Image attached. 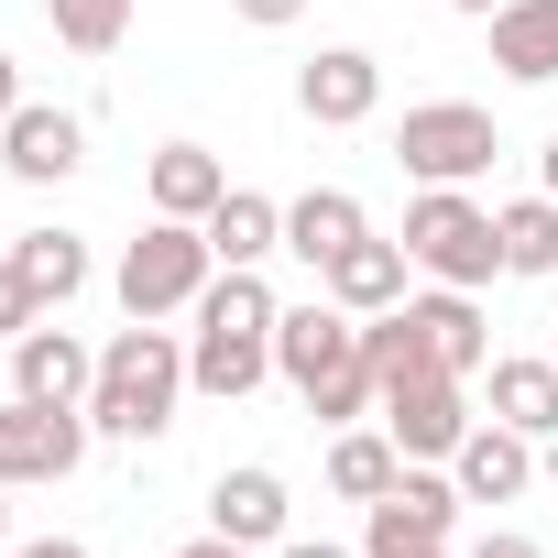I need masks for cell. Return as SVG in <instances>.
<instances>
[{
	"mask_svg": "<svg viewBox=\"0 0 558 558\" xmlns=\"http://www.w3.org/2000/svg\"><path fill=\"white\" fill-rule=\"evenodd\" d=\"M274 373L307 395L318 427H362V416H384V384H373V362H362V318H351L340 296H307V307L274 318Z\"/></svg>",
	"mask_w": 558,
	"mask_h": 558,
	"instance_id": "cell-1",
	"label": "cell"
},
{
	"mask_svg": "<svg viewBox=\"0 0 558 558\" xmlns=\"http://www.w3.org/2000/svg\"><path fill=\"white\" fill-rule=\"evenodd\" d=\"M274 286L263 274H241V263H219L208 274V296L186 307V384L197 395H219V405H241L263 373H274Z\"/></svg>",
	"mask_w": 558,
	"mask_h": 558,
	"instance_id": "cell-2",
	"label": "cell"
},
{
	"mask_svg": "<svg viewBox=\"0 0 558 558\" xmlns=\"http://www.w3.org/2000/svg\"><path fill=\"white\" fill-rule=\"evenodd\" d=\"M186 395H197V384H186V340H175L165 318H132V329H110V340H99L88 427H99V438H165Z\"/></svg>",
	"mask_w": 558,
	"mask_h": 558,
	"instance_id": "cell-3",
	"label": "cell"
},
{
	"mask_svg": "<svg viewBox=\"0 0 558 558\" xmlns=\"http://www.w3.org/2000/svg\"><path fill=\"white\" fill-rule=\"evenodd\" d=\"M405 263L438 274V286H460V296H482L493 274H504L493 208H482L471 186H416V197H405Z\"/></svg>",
	"mask_w": 558,
	"mask_h": 558,
	"instance_id": "cell-4",
	"label": "cell"
},
{
	"mask_svg": "<svg viewBox=\"0 0 558 558\" xmlns=\"http://www.w3.org/2000/svg\"><path fill=\"white\" fill-rule=\"evenodd\" d=\"M208 274H219V252L197 219H143V241L121 252L110 286H121V318H186L208 296Z\"/></svg>",
	"mask_w": 558,
	"mask_h": 558,
	"instance_id": "cell-5",
	"label": "cell"
},
{
	"mask_svg": "<svg viewBox=\"0 0 558 558\" xmlns=\"http://www.w3.org/2000/svg\"><path fill=\"white\" fill-rule=\"evenodd\" d=\"M493 154H504V132H493V110H471V99H427V110L395 121V165H405L416 186H471V175H493Z\"/></svg>",
	"mask_w": 558,
	"mask_h": 558,
	"instance_id": "cell-6",
	"label": "cell"
},
{
	"mask_svg": "<svg viewBox=\"0 0 558 558\" xmlns=\"http://www.w3.org/2000/svg\"><path fill=\"white\" fill-rule=\"evenodd\" d=\"M88 405H34V395H12L0 405V482H66L77 460H88Z\"/></svg>",
	"mask_w": 558,
	"mask_h": 558,
	"instance_id": "cell-7",
	"label": "cell"
},
{
	"mask_svg": "<svg viewBox=\"0 0 558 558\" xmlns=\"http://www.w3.org/2000/svg\"><path fill=\"white\" fill-rule=\"evenodd\" d=\"M384 438H395L405 460H449V449L471 438V384H460V373H405V384H384Z\"/></svg>",
	"mask_w": 558,
	"mask_h": 558,
	"instance_id": "cell-8",
	"label": "cell"
},
{
	"mask_svg": "<svg viewBox=\"0 0 558 558\" xmlns=\"http://www.w3.org/2000/svg\"><path fill=\"white\" fill-rule=\"evenodd\" d=\"M296 110H307L318 132H362V121L384 110V56H362V45H318V56L296 66Z\"/></svg>",
	"mask_w": 558,
	"mask_h": 558,
	"instance_id": "cell-9",
	"label": "cell"
},
{
	"mask_svg": "<svg viewBox=\"0 0 558 558\" xmlns=\"http://www.w3.org/2000/svg\"><path fill=\"white\" fill-rule=\"evenodd\" d=\"M449 525H460V482L427 471V460H405L395 493L373 504V558H395V547H449Z\"/></svg>",
	"mask_w": 558,
	"mask_h": 558,
	"instance_id": "cell-10",
	"label": "cell"
},
{
	"mask_svg": "<svg viewBox=\"0 0 558 558\" xmlns=\"http://www.w3.org/2000/svg\"><path fill=\"white\" fill-rule=\"evenodd\" d=\"M0 165H12L23 186H66V175L88 165V121H77V110H45V99H23L12 121H0Z\"/></svg>",
	"mask_w": 558,
	"mask_h": 558,
	"instance_id": "cell-11",
	"label": "cell"
},
{
	"mask_svg": "<svg viewBox=\"0 0 558 558\" xmlns=\"http://www.w3.org/2000/svg\"><path fill=\"white\" fill-rule=\"evenodd\" d=\"M88 384H99V351H88L77 329L34 318V329L12 340V395H34V405H88Z\"/></svg>",
	"mask_w": 558,
	"mask_h": 558,
	"instance_id": "cell-12",
	"label": "cell"
},
{
	"mask_svg": "<svg viewBox=\"0 0 558 558\" xmlns=\"http://www.w3.org/2000/svg\"><path fill=\"white\" fill-rule=\"evenodd\" d=\"M449 482H460V504H514L536 482V438L504 416H471V438L449 449Z\"/></svg>",
	"mask_w": 558,
	"mask_h": 558,
	"instance_id": "cell-13",
	"label": "cell"
},
{
	"mask_svg": "<svg viewBox=\"0 0 558 558\" xmlns=\"http://www.w3.org/2000/svg\"><path fill=\"white\" fill-rule=\"evenodd\" d=\"M286 514H296V493H286V471H263V460H241V471L208 482V525L241 536V547H286Z\"/></svg>",
	"mask_w": 558,
	"mask_h": 558,
	"instance_id": "cell-14",
	"label": "cell"
},
{
	"mask_svg": "<svg viewBox=\"0 0 558 558\" xmlns=\"http://www.w3.org/2000/svg\"><path fill=\"white\" fill-rule=\"evenodd\" d=\"M405 274H416V263H405V241H373V230H362V241L318 274V296H340L351 318H384V307H405Z\"/></svg>",
	"mask_w": 558,
	"mask_h": 558,
	"instance_id": "cell-15",
	"label": "cell"
},
{
	"mask_svg": "<svg viewBox=\"0 0 558 558\" xmlns=\"http://www.w3.org/2000/svg\"><path fill=\"white\" fill-rule=\"evenodd\" d=\"M362 230H373V219H362V197H351V186H307V197H286V252H296L307 274H329Z\"/></svg>",
	"mask_w": 558,
	"mask_h": 558,
	"instance_id": "cell-16",
	"label": "cell"
},
{
	"mask_svg": "<svg viewBox=\"0 0 558 558\" xmlns=\"http://www.w3.org/2000/svg\"><path fill=\"white\" fill-rule=\"evenodd\" d=\"M143 197H154V219H208V208L230 197V175H219L208 143H165V154L143 165Z\"/></svg>",
	"mask_w": 558,
	"mask_h": 558,
	"instance_id": "cell-17",
	"label": "cell"
},
{
	"mask_svg": "<svg viewBox=\"0 0 558 558\" xmlns=\"http://www.w3.org/2000/svg\"><path fill=\"white\" fill-rule=\"evenodd\" d=\"M493 66L514 88H547L558 77V0H504V12H493Z\"/></svg>",
	"mask_w": 558,
	"mask_h": 558,
	"instance_id": "cell-18",
	"label": "cell"
},
{
	"mask_svg": "<svg viewBox=\"0 0 558 558\" xmlns=\"http://www.w3.org/2000/svg\"><path fill=\"white\" fill-rule=\"evenodd\" d=\"M197 230H208V252H219V263H241V274H263L274 252H286V208H274V197H252V186H230Z\"/></svg>",
	"mask_w": 558,
	"mask_h": 558,
	"instance_id": "cell-19",
	"label": "cell"
},
{
	"mask_svg": "<svg viewBox=\"0 0 558 558\" xmlns=\"http://www.w3.org/2000/svg\"><path fill=\"white\" fill-rule=\"evenodd\" d=\"M405 307H416V329H427L438 373H460V384H471V373L493 362V329H482V307H471L460 286H438V296H405Z\"/></svg>",
	"mask_w": 558,
	"mask_h": 558,
	"instance_id": "cell-20",
	"label": "cell"
},
{
	"mask_svg": "<svg viewBox=\"0 0 558 558\" xmlns=\"http://www.w3.org/2000/svg\"><path fill=\"white\" fill-rule=\"evenodd\" d=\"M493 241H504V274H536V286H547V274H558V197L536 186V197H504L493 208Z\"/></svg>",
	"mask_w": 558,
	"mask_h": 558,
	"instance_id": "cell-21",
	"label": "cell"
},
{
	"mask_svg": "<svg viewBox=\"0 0 558 558\" xmlns=\"http://www.w3.org/2000/svg\"><path fill=\"white\" fill-rule=\"evenodd\" d=\"M395 471H405V449H395L384 427H340V438H329V493H340V504H384Z\"/></svg>",
	"mask_w": 558,
	"mask_h": 558,
	"instance_id": "cell-22",
	"label": "cell"
},
{
	"mask_svg": "<svg viewBox=\"0 0 558 558\" xmlns=\"http://www.w3.org/2000/svg\"><path fill=\"white\" fill-rule=\"evenodd\" d=\"M493 416H504V427H525V438H558V362L504 351V362H493Z\"/></svg>",
	"mask_w": 558,
	"mask_h": 558,
	"instance_id": "cell-23",
	"label": "cell"
},
{
	"mask_svg": "<svg viewBox=\"0 0 558 558\" xmlns=\"http://www.w3.org/2000/svg\"><path fill=\"white\" fill-rule=\"evenodd\" d=\"M12 263H23V286L45 296V318L88 286V241H77V230H23V241H12Z\"/></svg>",
	"mask_w": 558,
	"mask_h": 558,
	"instance_id": "cell-24",
	"label": "cell"
},
{
	"mask_svg": "<svg viewBox=\"0 0 558 558\" xmlns=\"http://www.w3.org/2000/svg\"><path fill=\"white\" fill-rule=\"evenodd\" d=\"M45 23H56V45H66V56H121L132 0H45Z\"/></svg>",
	"mask_w": 558,
	"mask_h": 558,
	"instance_id": "cell-25",
	"label": "cell"
},
{
	"mask_svg": "<svg viewBox=\"0 0 558 558\" xmlns=\"http://www.w3.org/2000/svg\"><path fill=\"white\" fill-rule=\"evenodd\" d=\"M34 318H45V296L23 286V263H12V252H0V340H23Z\"/></svg>",
	"mask_w": 558,
	"mask_h": 558,
	"instance_id": "cell-26",
	"label": "cell"
},
{
	"mask_svg": "<svg viewBox=\"0 0 558 558\" xmlns=\"http://www.w3.org/2000/svg\"><path fill=\"white\" fill-rule=\"evenodd\" d=\"M230 12H241V23H263V34H286V23L307 12V0H230Z\"/></svg>",
	"mask_w": 558,
	"mask_h": 558,
	"instance_id": "cell-27",
	"label": "cell"
},
{
	"mask_svg": "<svg viewBox=\"0 0 558 558\" xmlns=\"http://www.w3.org/2000/svg\"><path fill=\"white\" fill-rule=\"evenodd\" d=\"M471 558H547V547H536V536H514V525H493V536H482Z\"/></svg>",
	"mask_w": 558,
	"mask_h": 558,
	"instance_id": "cell-28",
	"label": "cell"
},
{
	"mask_svg": "<svg viewBox=\"0 0 558 558\" xmlns=\"http://www.w3.org/2000/svg\"><path fill=\"white\" fill-rule=\"evenodd\" d=\"M175 558H252V547H241V536H219V525H208V536H186V547H175Z\"/></svg>",
	"mask_w": 558,
	"mask_h": 558,
	"instance_id": "cell-29",
	"label": "cell"
},
{
	"mask_svg": "<svg viewBox=\"0 0 558 558\" xmlns=\"http://www.w3.org/2000/svg\"><path fill=\"white\" fill-rule=\"evenodd\" d=\"M263 558H351V547H329V536H286V547H263Z\"/></svg>",
	"mask_w": 558,
	"mask_h": 558,
	"instance_id": "cell-30",
	"label": "cell"
},
{
	"mask_svg": "<svg viewBox=\"0 0 558 558\" xmlns=\"http://www.w3.org/2000/svg\"><path fill=\"white\" fill-rule=\"evenodd\" d=\"M12 110H23V66H12V56H0V121H12Z\"/></svg>",
	"mask_w": 558,
	"mask_h": 558,
	"instance_id": "cell-31",
	"label": "cell"
},
{
	"mask_svg": "<svg viewBox=\"0 0 558 558\" xmlns=\"http://www.w3.org/2000/svg\"><path fill=\"white\" fill-rule=\"evenodd\" d=\"M536 186H547V197H558V132H547V143H536Z\"/></svg>",
	"mask_w": 558,
	"mask_h": 558,
	"instance_id": "cell-32",
	"label": "cell"
},
{
	"mask_svg": "<svg viewBox=\"0 0 558 558\" xmlns=\"http://www.w3.org/2000/svg\"><path fill=\"white\" fill-rule=\"evenodd\" d=\"M23 558H88V547H77V536H34Z\"/></svg>",
	"mask_w": 558,
	"mask_h": 558,
	"instance_id": "cell-33",
	"label": "cell"
},
{
	"mask_svg": "<svg viewBox=\"0 0 558 558\" xmlns=\"http://www.w3.org/2000/svg\"><path fill=\"white\" fill-rule=\"evenodd\" d=\"M449 12H471V23H493V12H504V0H449Z\"/></svg>",
	"mask_w": 558,
	"mask_h": 558,
	"instance_id": "cell-34",
	"label": "cell"
},
{
	"mask_svg": "<svg viewBox=\"0 0 558 558\" xmlns=\"http://www.w3.org/2000/svg\"><path fill=\"white\" fill-rule=\"evenodd\" d=\"M395 558H449V547H395Z\"/></svg>",
	"mask_w": 558,
	"mask_h": 558,
	"instance_id": "cell-35",
	"label": "cell"
},
{
	"mask_svg": "<svg viewBox=\"0 0 558 558\" xmlns=\"http://www.w3.org/2000/svg\"><path fill=\"white\" fill-rule=\"evenodd\" d=\"M0 525H12V482H0Z\"/></svg>",
	"mask_w": 558,
	"mask_h": 558,
	"instance_id": "cell-36",
	"label": "cell"
},
{
	"mask_svg": "<svg viewBox=\"0 0 558 558\" xmlns=\"http://www.w3.org/2000/svg\"><path fill=\"white\" fill-rule=\"evenodd\" d=\"M547 286H558V274H547Z\"/></svg>",
	"mask_w": 558,
	"mask_h": 558,
	"instance_id": "cell-37",
	"label": "cell"
}]
</instances>
